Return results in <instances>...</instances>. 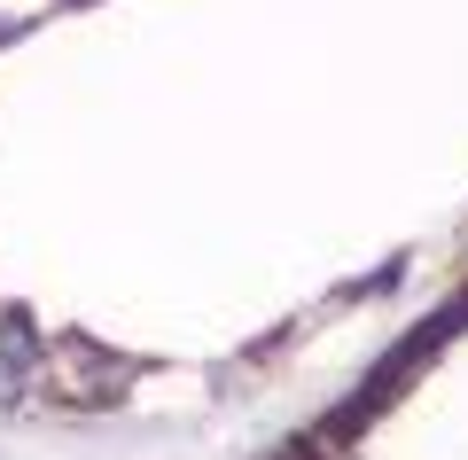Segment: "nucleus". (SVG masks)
I'll return each instance as SVG.
<instances>
[{
  "label": "nucleus",
  "mask_w": 468,
  "mask_h": 460,
  "mask_svg": "<svg viewBox=\"0 0 468 460\" xmlns=\"http://www.w3.org/2000/svg\"><path fill=\"white\" fill-rule=\"evenodd\" d=\"M468 289V0H0V429H273Z\"/></svg>",
  "instance_id": "nucleus-1"
},
{
  "label": "nucleus",
  "mask_w": 468,
  "mask_h": 460,
  "mask_svg": "<svg viewBox=\"0 0 468 460\" xmlns=\"http://www.w3.org/2000/svg\"><path fill=\"white\" fill-rule=\"evenodd\" d=\"M242 460H468V289L282 413Z\"/></svg>",
  "instance_id": "nucleus-2"
}]
</instances>
